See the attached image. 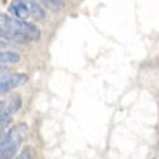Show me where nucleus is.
<instances>
[{
  "label": "nucleus",
  "mask_w": 159,
  "mask_h": 159,
  "mask_svg": "<svg viewBox=\"0 0 159 159\" xmlns=\"http://www.w3.org/2000/svg\"><path fill=\"white\" fill-rule=\"evenodd\" d=\"M26 81H28V76L26 75H19V73H16V75H7V73H4L2 80H0V92L2 93H7L12 88L19 87V85L26 83Z\"/></svg>",
  "instance_id": "obj_2"
},
{
  "label": "nucleus",
  "mask_w": 159,
  "mask_h": 159,
  "mask_svg": "<svg viewBox=\"0 0 159 159\" xmlns=\"http://www.w3.org/2000/svg\"><path fill=\"white\" fill-rule=\"evenodd\" d=\"M16 159H33V152H31V149H24V151L21 152V154L17 156Z\"/></svg>",
  "instance_id": "obj_7"
},
{
  "label": "nucleus",
  "mask_w": 159,
  "mask_h": 159,
  "mask_svg": "<svg viewBox=\"0 0 159 159\" xmlns=\"http://www.w3.org/2000/svg\"><path fill=\"white\" fill-rule=\"evenodd\" d=\"M45 4H48V5H52L54 9H61L62 7V4H64V0H43Z\"/></svg>",
  "instance_id": "obj_8"
},
{
  "label": "nucleus",
  "mask_w": 159,
  "mask_h": 159,
  "mask_svg": "<svg viewBox=\"0 0 159 159\" xmlns=\"http://www.w3.org/2000/svg\"><path fill=\"white\" fill-rule=\"evenodd\" d=\"M9 11L16 16V19H21V21H26L31 16L28 0H12L11 5H9Z\"/></svg>",
  "instance_id": "obj_3"
},
{
  "label": "nucleus",
  "mask_w": 159,
  "mask_h": 159,
  "mask_svg": "<svg viewBox=\"0 0 159 159\" xmlns=\"http://www.w3.org/2000/svg\"><path fill=\"white\" fill-rule=\"evenodd\" d=\"M28 5H30V12H31V17L33 21H43L45 19V9L36 2V0H28Z\"/></svg>",
  "instance_id": "obj_5"
},
{
  "label": "nucleus",
  "mask_w": 159,
  "mask_h": 159,
  "mask_svg": "<svg viewBox=\"0 0 159 159\" xmlns=\"http://www.w3.org/2000/svg\"><path fill=\"white\" fill-rule=\"evenodd\" d=\"M19 59H21L19 54L11 52V50H4L0 54V62H2V66H5V64H17Z\"/></svg>",
  "instance_id": "obj_6"
},
{
  "label": "nucleus",
  "mask_w": 159,
  "mask_h": 159,
  "mask_svg": "<svg viewBox=\"0 0 159 159\" xmlns=\"http://www.w3.org/2000/svg\"><path fill=\"white\" fill-rule=\"evenodd\" d=\"M26 137V126L19 125L7 131V135H2V145H0V159H12L16 156L21 142Z\"/></svg>",
  "instance_id": "obj_1"
},
{
  "label": "nucleus",
  "mask_w": 159,
  "mask_h": 159,
  "mask_svg": "<svg viewBox=\"0 0 159 159\" xmlns=\"http://www.w3.org/2000/svg\"><path fill=\"white\" fill-rule=\"evenodd\" d=\"M21 97L19 95H11L7 100H2V112H0V118H9L11 114H14L16 111L21 109Z\"/></svg>",
  "instance_id": "obj_4"
}]
</instances>
